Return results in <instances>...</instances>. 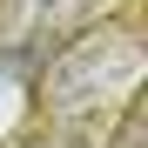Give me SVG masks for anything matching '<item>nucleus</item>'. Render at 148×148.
Instances as JSON below:
<instances>
[{
  "instance_id": "obj_1",
  "label": "nucleus",
  "mask_w": 148,
  "mask_h": 148,
  "mask_svg": "<svg viewBox=\"0 0 148 148\" xmlns=\"http://www.w3.org/2000/svg\"><path fill=\"white\" fill-rule=\"evenodd\" d=\"M101 88H108V40H101V34H81L61 61H47V101H54L61 114L94 108Z\"/></svg>"
},
{
  "instance_id": "obj_2",
  "label": "nucleus",
  "mask_w": 148,
  "mask_h": 148,
  "mask_svg": "<svg viewBox=\"0 0 148 148\" xmlns=\"http://www.w3.org/2000/svg\"><path fill=\"white\" fill-rule=\"evenodd\" d=\"M141 135H148V114H141V101H128V114H121V128H114L108 148H141Z\"/></svg>"
},
{
  "instance_id": "obj_3",
  "label": "nucleus",
  "mask_w": 148,
  "mask_h": 148,
  "mask_svg": "<svg viewBox=\"0 0 148 148\" xmlns=\"http://www.w3.org/2000/svg\"><path fill=\"white\" fill-rule=\"evenodd\" d=\"M34 148H61V141H34Z\"/></svg>"
}]
</instances>
